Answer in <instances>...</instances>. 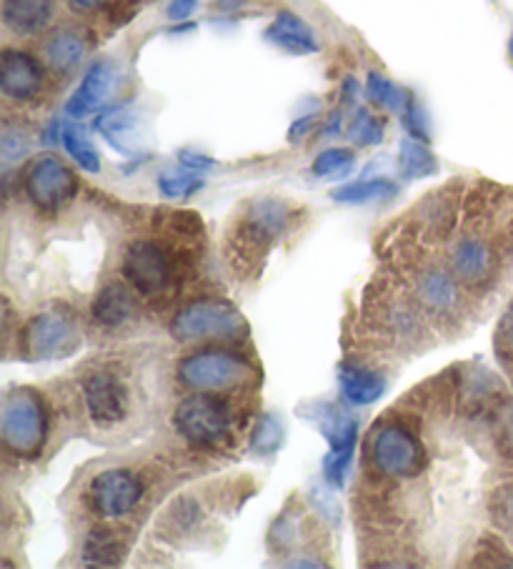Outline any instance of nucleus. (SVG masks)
<instances>
[{
  "instance_id": "f257e3e1",
  "label": "nucleus",
  "mask_w": 513,
  "mask_h": 569,
  "mask_svg": "<svg viewBox=\"0 0 513 569\" xmlns=\"http://www.w3.org/2000/svg\"><path fill=\"white\" fill-rule=\"evenodd\" d=\"M299 211L285 199L263 196L243 206L229 231V257L235 271L259 267L275 243L293 229Z\"/></svg>"
},
{
  "instance_id": "f03ea898",
  "label": "nucleus",
  "mask_w": 513,
  "mask_h": 569,
  "mask_svg": "<svg viewBox=\"0 0 513 569\" xmlns=\"http://www.w3.org/2000/svg\"><path fill=\"white\" fill-rule=\"evenodd\" d=\"M239 411L215 391H195L173 409V427L195 449H219L233 439Z\"/></svg>"
},
{
  "instance_id": "7ed1b4c3",
  "label": "nucleus",
  "mask_w": 513,
  "mask_h": 569,
  "mask_svg": "<svg viewBox=\"0 0 513 569\" xmlns=\"http://www.w3.org/2000/svg\"><path fill=\"white\" fill-rule=\"evenodd\" d=\"M0 439L16 459H38L48 439V409L33 389L8 391L0 407Z\"/></svg>"
},
{
  "instance_id": "20e7f679",
  "label": "nucleus",
  "mask_w": 513,
  "mask_h": 569,
  "mask_svg": "<svg viewBox=\"0 0 513 569\" xmlns=\"http://www.w3.org/2000/svg\"><path fill=\"white\" fill-rule=\"evenodd\" d=\"M78 349H81V327H78L76 313L63 303L38 311L18 331V351L23 359H66L73 357Z\"/></svg>"
},
{
  "instance_id": "39448f33",
  "label": "nucleus",
  "mask_w": 513,
  "mask_h": 569,
  "mask_svg": "<svg viewBox=\"0 0 513 569\" xmlns=\"http://www.w3.org/2000/svg\"><path fill=\"white\" fill-rule=\"evenodd\" d=\"M175 377L193 391H225L241 389L255 379V369L249 359L229 349H201L183 357L175 367Z\"/></svg>"
},
{
  "instance_id": "423d86ee",
  "label": "nucleus",
  "mask_w": 513,
  "mask_h": 569,
  "mask_svg": "<svg viewBox=\"0 0 513 569\" xmlns=\"http://www.w3.org/2000/svg\"><path fill=\"white\" fill-rule=\"evenodd\" d=\"M369 459L383 477L411 479L426 467V447L401 421H383L371 431Z\"/></svg>"
},
{
  "instance_id": "0eeeda50",
  "label": "nucleus",
  "mask_w": 513,
  "mask_h": 569,
  "mask_svg": "<svg viewBox=\"0 0 513 569\" xmlns=\"http://www.w3.org/2000/svg\"><path fill=\"white\" fill-rule=\"evenodd\" d=\"M241 333H245L241 311L225 299L189 301L171 319V337L179 341L241 339Z\"/></svg>"
},
{
  "instance_id": "6e6552de",
  "label": "nucleus",
  "mask_w": 513,
  "mask_h": 569,
  "mask_svg": "<svg viewBox=\"0 0 513 569\" xmlns=\"http://www.w3.org/2000/svg\"><path fill=\"white\" fill-rule=\"evenodd\" d=\"M23 191L38 211L56 213L78 196V179L63 159L43 153L26 166Z\"/></svg>"
},
{
  "instance_id": "1a4fd4ad",
  "label": "nucleus",
  "mask_w": 513,
  "mask_h": 569,
  "mask_svg": "<svg viewBox=\"0 0 513 569\" xmlns=\"http://www.w3.org/2000/svg\"><path fill=\"white\" fill-rule=\"evenodd\" d=\"M461 287L463 283L456 279L451 267H439L433 261H423L419 267H413L409 277L411 297L416 299L429 319L436 321H453L461 317Z\"/></svg>"
},
{
  "instance_id": "9d476101",
  "label": "nucleus",
  "mask_w": 513,
  "mask_h": 569,
  "mask_svg": "<svg viewBox=\"0 0 513 569\" xmlns=\"http://www.w3.org/2000/svg\"><path fill=\"white\" fill-rule=\"evenodd\" d=\"M121 273L128 287L141 297H161L173 281L171 253L151 239H135L123 251Z\"/></svg>"
},
{
  "instance_id": "9b49d317",
  "label": "nucleus",
  "mask_w": 513,
  "mask_h": 569,
  "mask_svg": "<svg viewBox=\"0 0 513 569\" xmlns=\"http://www.w3.org/2000/svg\"><path fill=\"white\" fill-rule=\"evenodd\" d=\"M501 251L489 237L469 231L456 239L449 253V267L456 279L473 291H486L501 277Z\"/></svg>"
},
{
  "instance_id": "f8f14e48",
  "label": "nucleus",
  "mask_w": 513,
  "mask_h": 569,
  "mask_svg": "<svg viewBox=\"0 0 513 569\" xmlns=\"http://www.w3.org/2000/svg\"><path fill=\"white\" fill-rule=\"evenodd\" d=\"M315 425H319L321 435L329 441V455L323 459V477L331 487L341 489L346 485L353 457H356L359 421L331 405H323L319 407Z\"/></svg>"
},
{
  "instance_id": "ddd939ff",
  "label": "nucleus",
  "mask_w": 513,
  "mask_h": 569,
  "mask_svg": "<svg viewBox=\"0 0 513 569\" xmlns=\"http://www.w3.org/2000/svg\"><path fill=\"white\" fill-rule=\"evenodd\" d=\"M143 492V479L133 469L111 467L91 479L88 505L101 519H123L141 505Z\"/></svg>"
},
{
  "instance_id": "4468645a",
  "label": "nucleus",
  "mask_w": 513,
  "mask_h": 569,
  "mask_svg": "<svg viewBox=\"0 0 513 569\" xmlns=\"http://www.w3.org/2000/svg\"><path fill=\"white\" fill-rule=\"evenodd\" d=\"M83 401L88 417L93 419L95 427L111 429L128 417L131 409V391H128L125 379L115 369L98 367L91 369L81 381Z\"/></svg>"
},
{
  "instance_id": "2eb2a0df",
  "label": "nucleus",
  "mask_w": 513,
  "mask_h": 569,
  "mask_svg": "<svg viewBox=\"0 0 513 569\" xmlns=\"http://www.w3.org/2000/svg\"><path fill=\"white\" fill-rule=\"evenodd\" d=\"M48 71L33 53L6 48L0 58V93L8 103H36L46 93Z\"/></svg>"
},
{
  "instance_id": "dca6fc26",
  "label": "nucleus",
  "mask_w": 513,
  "mask_h": 569,
  "mask_svg": "<svg viewBox=\"0 0 513 569\" xmlns=\"http://www.w3.org/2000/svg\"><path fill=\"white\" fill-rule=\"evenodd\" d=\"M366 311L371 321L386 333V337L396 341H416L423 333V309L416 303V299L403 297V293L381 291L379 297H369Z\"/></svg>"
},
{
  "instance_id": "f3484780",
  "label": "nucleus",
  "mask_w": 513,
  "mask_h": 569,
  "mask_svg": "<svg viewBox=\"0 0 513 569\" xmlns=\"http://www.w3.org/2000/svg\"><path fill=\"white\" fill-rule=\"evenodd\" d=\"M115 83H118L115 63L108 61V58L93 61L88 66V71L83 73L73 96L68 98L66 113L71 116V119H86V116L101 111V108H105L108 98L113 96Z\"/></svg>"
},
{
  "instance_id": "a211bd4d",
  "label": "nucleus",
  "mask_w": 513,
  "mask_h": 569,
  "mask_svg": "<svg viewBox=\"0 0 513 569\" xmlns=\"http://www.w3.org/2000/svg\"><path fill=\"white\" fill-rule=\"evenodd\" d=\"M58 0H3L0 18L6 31L18 38H33L46 33L56 21Z\"/></svg>"
},
{
  "instance_id": "6ab92c4d",
  "label": "nucleus",
  "mask_w": 513,
  "mask_h": 569,
  "mask_svg": "<svg viewBox=\"0 0 513 569\" xmlns=\"http://www.w3.org/2000/svg\"><path fill=\"white\" fill-rule=\"evenodd\" d=\"M91 51V41H88L86 31L76 26H63L46 38L43 43V58L46 66L53 73L66 76L81 66L83 58Z\"/></svg>"
},
{
  "instance_id": "aec40b11",
  "label": "nucleus",
  "mask_w": 513,
  "mask_h": 569,
  "mask_svg": "<svg viewBox=\"0 0 513 569\" xmlns=\"http://www.w3.org/2000/svg\"><path fill=\"white\" fill-rule=\"evenodd\" d=\"M263 36H265V41L291 56H311V53H319V48H321L319 38H315V33H313V28L293 11L275 13V18L271 21V26L265 28Z\"/></svg>"
},
{
  "instance_id": "412c9836",
  "label": "nucleus",
  "mask_w": 513,
  "mask_h": 569,
  "mask_svg": "<svg viewBox=\"0 0 513 569\" xmlns=\"http://www.w3.org/2000/svg\"><path fill=\"white\" fill-rule=\"evenodd\" d=\"M91 319L98 329L115 331L135 319V299L125 283L111 281L95 293L91 303Z\"/></svg>"
},
{
  "instance_id": "4be33fe9",
  "label": "nucleus",
  "mask_w": 513,
  "mask_h": 569,
  "mask_svg": "<svg viewBox=\"0 0 513 569\" xmlns=\"http://www.w3.org/2000/svg\"><path fill=\"white\" fill-rule=\"evenodd\" d=\"M339 387L343 399L353 407H369L386 395V379L356 361H343L339 367Z\"/></svg>"
},
{
  "instance_id": "5701e85b",
  "label": "nucleus",
  "mask_w": 513,
  "mask_h": 569,
  "mask_svg": "<svg viewBox=\"0 0 513 569\" xmlns=\"http://www.w3.org/2000/svg\"><path fill=\"white\" fill-rule=\"evenodd\" d=\"M95 131L121 153H133L138 116L128 106H108L95 116Z\"/></svg>"
},
{
  "instance_id": "b1692460",
  "label": "nucleus",
  "mask_w": 513,
  "mask_h": 569,
  "mask_svg": "<svg viewBox=\"0 0 513 569\" xmlns=\"http://www.w3.org/2000/svg\"><path fill=\"white\" fill-rule=\"evenodd\" d=\"M125 552H128L125 542L113 532V529L95 527L83 539L81 557H83V565L88 567H115L123 562Z\"/></svg>"
},
{
  "instance_id": "393cba45",
  "label": "nucleus",
  "mask_w": 513,
  "mask_h": 569,
  "mask_svg": "<svg viewBox=\"0 0 513 569\" xmlns=\"http://www.w3.org/2000/svg\"><path fill=\"white\" fill-rule=\"evenodd\" d=\"M399 193V183L386 179V176H379V179H363V181H351L343 183L339 189L331 191V199L343 206H366L373 201H386Z\"/></svg>"
},
{
  "instance_id": "a878e982",
  "label": "nucleus",
  "mask_w": 513,
  "mask_h": 569,
  "mask_svg": "<svg viewBox=\"0 0 513 569\" xmlns=\"http://www.w3.org/2000/svg\"><path fill=\"white\" fill-rule=\"evenodd\" d=\"M141 3L143 0H63V6L71 13L81 18H95V21L103 18L105 23L113 26L128 23V18L138 11Z\"/></svg>"
},
{
  "instance_id": "bb28decb",
  "label": "nucleus",
  "mask_w": 513,
  "mask_h": 569,
  "mask_svg": "<svg viewBox=\"0 0 513 569\" xmlns=\"http://www.w3.org/2000/svg\"><path fill=\"white\" fill-rule=\"evenodd\" d=\"M399 173L403 179H429L439 173V161L431 153L429 143L416 139H403L399 146Z\"/></svg>"
},
{
  "instance_id": "cd10ccee",
  "label": "nucleus",
  "mask_w": 513,
  "mask_h": 569,
  "mask_svg": "<svg viewBox=\"0 0 513 569\" xmlns=\"http://www.w3.org/2000/svg\"><path fill=\"white\" fill-rule=\"evenodd\" d=\"M61 143L66 153L71 156L76 166H81V171L86 173H101L103 163H101V153L91 141V136L86 133L83 126L78 123H63V136Z\"/></svg>"
},
{
  "instance_id": "c85d7f7f",
  "label": "nucleus",
  "mask_w": 513,
  "mask_h": 569,
  "mask_svg": "<svg viewBox=\"0 0 513 569\" xmlns=\"http://www.w3.org/2000/svg\"><path fill=\"white\" fill-rule=\"evenodd\" d=\"M155 229H161L165 237L185 243V247L203 241L205 237L203 219L195 211H161L155 219Z\"/></svg>"
},
{
  "instance_id": "c756f323",
  "label": "nucleus",
  "mask_w": 513,
  "mask_h": 569,
  "mask_svg": "<svg viewBox=\"0 0 513 569\" xmlns=\"http://www.w3.org/2000/svg\"><path fill=\"white\" fill-rule=\"evenodd\" d=\"M349 141L353 146H361V149H369V146H379L386 136V121L381 116L371 113L369 108H359L356 116H353L349 129H346Z\"/></svg>"
},
{
  "instance_id": "7c9ffc66",
  "label": "nucleus",
  "mask_w": 513,
  "mask_h": 569,
  "mask_svg": "<svg viewBox=\"0 0 513 569\" xmlns=\"http://www.w3.org/2000/svg\"><path fill=\"white\" fill-rule=\"evenodd\" d=\"M366 96L373 106L386 108V111H396L401 113L403 103H406L409 91H403L396 83L391 81L389 76H383L379 71H371L366 76Z\"/></svg>"
},
{
  "instance_id": "2f4dec72",
  "label": "nucleus",
  "mask_w": 513,
  "mask_h": 569,
  "mask_svg": "<svg viewBox=\"0 0 513 569\" xmlns=\"http://www.w3.org/2000/svg\"><path fill=\"white\" fill-rule=\"evenodd\" d=\"M251 451L259 457H273L283 447V425L273 415H261L249 437Z\"/></svg>"
},
{
  "instance_id": "473e14b6",
  "label": "nucleus",
  "mask_w": 513,
  "mask_h": 569,
  "mask_svg": "<svg viewBox=\"0 0 513 569\" xmlns=\"http://www.w3.org/2000/svg\"><path fill=\"white\" fill-rule=\"evenodd\" d=\"M203 176L199 171H168L158 176V191L165 199H191L199 191H203Z\"/></svg>"
},
{
  "instance_id": "72a5a7b5",
  "label": "nucleus",
  "mask_w": 513,
  "mask_h": 569,
  "mask_svg": "<svg viewBox=\"0 0 513 569\" xmlns=\"http://www.w3.org/2000/svg\"><path fill=\"white\" fill-rule=\"evenodd\" d=\"M353 156L351 149H341V146H333V149H325L315 156L311 163V173L315 179H331V176H346L353 169Z\"/></svg>"
},
{
  "instance_id": "f704fd0d",
  "label": "nucleus",
  "mask_w": 513,
  "mask_h": 569,
  "mask_svg": "<svg viewBox=\"0 0 513 569\" xmlns=\"http://www.w3.org/2000/svg\"><path fill=\"white\" fill-rule=\"evenodd\" d=\"M31 133H28L26 126L13 121L3 123V133H0V156H3L6 166L26 159L28 151H31Z\"/></svg>"
},
{
  "instance_id": "c9c22d12",
  "label": "nucleus",
  "mask_w": 513,
  "mask_h": 569,
  "mask_svg": "<svg viewBox=\"0 0 513 569\" xmlns=\"http://www.w3.org/2000/svg\"><path fill=\"white\" fill-rule=\"evenodd\" d=\"M489 509L503 532L513 537V479L496 487V492L489 499Z\"/></svg>"
},
{
  "instance_id": "e433bc0d",
  "label": "nucleus",
  "mask_w": 513,
  "mask_h": 569,
  "mask_svg": "<svg viewBox=\"0 0 513 569\" xmlns=\"http://www.w3.org/2000/svg\"><path fill=\"white\" fill-rule=\"evenodd\" d=\"M401 121H403V129H406L411 139L431 143L429 119H426V113H423V108H421V103L416 101V96H413V93L406 96V103H403V108H401Z\"/></svg>"
},
{
  "instance_id": "4c0bfd02",
  "label": "nucleus",
  "mask_w": 513,
  "mask_h": 569,
  "mask_svg": "<svg viewBox=\"0 0 513 569\" xmlns=\"http://www.w3.org/2000/svg\"><path fill=\"white\" fill-rule=\"evenodd\" d=\"M493 347L503 365L513 367V301L503 311V317L496 327V337H493Z\"/></svg>"
},
{
  "instance_id": "58836bf2",
  "label": "nucleus",
  "mask_w": 513,
  "mask_h": 569,
  "mask_svg": "<svg viewBox=\"0 0 513 569\" xmlns=\"http://www.w3.org/2000/svg\"><path fill=\"white\" fill-rule=\"evenodd\" d=\"M168 517H171L175 529H183L185 532V529H191L201 522V507L195 499L181 497V499H175L171 509H168Z\"/></svg>"
},
{
  "instance_id": "ea45409f",
  "label": "nucleus",
  "mask_w": 513,
  "mask_h": 569,
  "mask_svg": "<svg viewBox=\"0 0 513 569\" xmlns=\"http://www.w3.org/2000/svg\"><path fill=\"white\" fill-rule=\"evenodd\" d=\"M195 8H199V0H171L165 8V16H168V21L183 23L195 13Z\"/></svg>"
},
{
  "instance_id": "a19ab883",
  "label": "nucleus",
  "mask_w": 513,
  "mask_h": 569,
  "mask_svg": "<svg viewBox=\"0 0 513 569\" xmlns=\"http://www.w3.org/2000/svg\"><path fill=\"white\" fill-rule=\"evenodd\" d=\"M179 161L183 163V169L199 171V173L213 169V163H215V161L211 159V156H203V153H199V151H189V149H183V151L179 153Z\"/></svg>"
},
{
  "instance_id": "79ce46f5",
  "label": "nucleus",
  "mask_w": 513,
  "mask_h": 569,
  "mask_svg": "<svg viewBox=\"0 0 513 569\" xmlns=\"http://www.w3.org/2000/svg\"><path fill=\"white\" fill-rule=\"evenodd\" d=\"M293 537H295V529H293V525L289 522V519H285V517L275 519V525L271 527V535H269L271 547H275V545L289 547L293 542Z\"/></svg>"
},
{
  "instance_id": "37998d69",
  "label": "nucleus",
  "mask_w": 513,
  "mask_h": 569,
  "mask_svg": "<svg viewBox=\"0 0 513 569\" xmlns=\"http://www.w3.org/2000/svg\"><path fill=\"white\" fill-rule=\"evenodd\" d=\"M315 121H319V116H315V113H305V116H301V119H295V121L291 123V129H289V141H291V143L303 141L305 136L311 133Z\"/></svg>"
},
{
  "instance_id": "c03bdc74",
  "label": "nucleus",
  "mask_w": 513,
  "mask_h": 569,
  "mask_svg": "<svg viewBox=\"0 0 513 569\" xmlns=\"http://www.w3.org/2000/svg\"><path fill=\"white\" fill-rule=\"evenodd\" d=\"M341 129H343V106L335 108V111L329 116V119H325L321 133L325 136V139H333V136L341 133Z\"/></svg>"
},
{
  "instance_id": "a18cd8bd",
  "label": "nucleus",
  "mask_w": 513,
  "mask_h": 569,
  "mask_svg": "<svg viewBox=\"0 0 513 569\" xmlns=\"http://www.w3.org/2000/svg\"><path fill=\"white\" fill-rule=\"evenodd\" d=\"M359 91H361V88H359V81H356V78H346V81L341 83V101H343L341 106L346 108V106H351L353 101H356Z\"/></svg>"
},
{
  "instance_id": "49530a36",
  "label": "nucleus",
  "mask_w": 513,
  "mask_h": 569,
  "mask_svg": "<svg viewBox=\"0 0 513 569\" xmlns=\"http://www.w3.org/2000/svg\"><path fill=\"white\" fill-rule=\"evenodd\" d=\"M285 567H325L321 559H291V562H285Z\"/></svg>"
},
{
  "instance_id": "de8ad7c7",
  "label": "nucleus",
  "mask_w": 513,
  "mask_h": 569,
  "mask_svg": "<svg viewBox=\"0 0 513 569\" xmlns=\"http://www.w3.org/2000/svg\"><path fill=\"white\" fill-rule=\"evenodd\" d=\"M509 56H511V61H513V33L509 38Z\"/></svg>"
}]
</instances>
